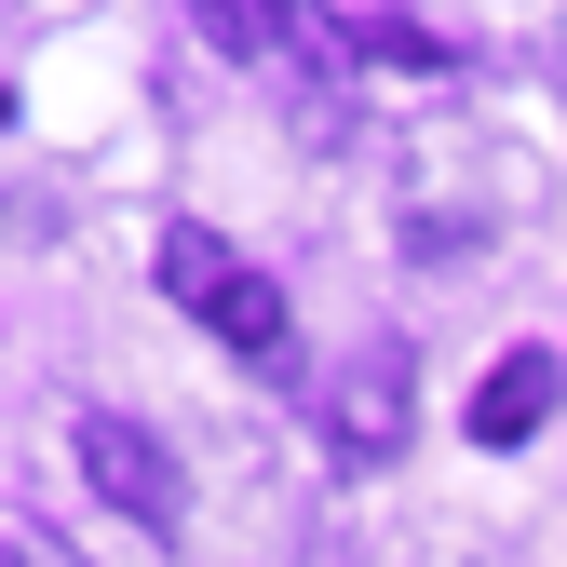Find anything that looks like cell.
I'll return each mask as SVG.
<instances>
[{
	"mask_svg": "<svg viewBox=\"0 0 567 567\" xmlns=\"http://www.w3.org/2000/svg\"><path fill=\"white\" fill-rule=\"evenodd\" d=\"M163 298H176L189 324H217L244 365H284V338H298V324H284V284H270V270H244L203 217H176V230H163Z\"/></svg>",
	"mask_w": 567,
	"mask_h": 567,
	"instance_id": "cell-1",
	"label": "cell"
},
{
	"mask_svg": "<svg viewBox=\"0 0 567 567\" xmlns=\"http://www.w3.org/2000/svg\"><path fill=\"white\" fill-rule=\"evenodd\" d=\"M68 446H82V486H95L122 527H176V514H189V473H176V446H163L135 405H82Z\"/></svg>",
	"mask_w": 567,
	"mask_h": 567,
	"instance_id": "cell-2",
	"label": "cell"
},
{
	"mask_svg": "<svg viewBox=\"0 0 567 567\" xmlns=\"http://www.w3.org/2000/svg\"><path fill=\"white\" fill-rule=\"evenodd\" d=\"M189 28L217 54H284V68H338V28L311 0H189Z\"/></svg>",
	"mask_w": 567,
	"mask_h": 567,
	"instance_id": "cell-3",
	"label": "cell"
},
{
	"mask_svg": "<svg viewBox=\"0 0 567 567\" xmlns=\"http://www.w3.org/2000/svg\"><path fill=\"white\" fill-rule=\"evenodd\" d=\"M324 433H338V460H392V446H405V351H392V338L338 365V405H324Z\"/></svg>",
	"mask_w": 567,
	"mask_h": 567,
	"instance_id": "cell-4",
	"label": "cell"
},
{
	"mask_svg": "<svg viewBox=\"0 0 567 567\" xmlns=\"http://www.w3.org/2000/svg\"><path fill=\"white\" fill-rule=\"evenodd\" d=\"M554 392H567L554 351H501V365L473 379V433H486V446H527L540 419H554Z\"/></svg>",
	"mask_w": 567,
	"mask_h": 567,
	"instance_id": "cell-5",
	"label": "cell"
},
{
	"mask_svg": "<svg viewBox=\"0 0 567 567\" xmlns=\"http://www.w3.org/2000/svg\"><path fill=\"white\" fill-rule=\"evenodd\" d=\"M0 567H68V554L54 540H0Z\"/></svg>",
	"mask_w": 567,
	"mask_h": 567,
	"instance_id": "cell-6",
	"label": "cell"
}]
</instances>
